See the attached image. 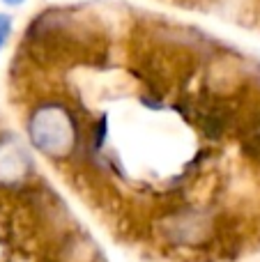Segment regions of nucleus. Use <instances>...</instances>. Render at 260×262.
<instances>
[{"label": "nucleus", "instance_id": "obj_1", "mask_svg": "<svg viewBox=\"0 0 260 262\" xmlns=\"http://www.w3.org/2000/svg\"><path fill=\"white\" fill-rule=\"evenodd\" d=\"M32 143L49 157H64L74 145V122L60 106H44L32 115Z\"/></svg>", "mask_w": 260, "mask_h": 262}, {"label": "nucleus", "instance_id": "obj_2", "mask_svg": "<svg viewBox=\"0 0 260 262\" xmlns=\"http://www.w3.org/2000/svg\"><path fill=\"white\" fill-rule=\"evenodd\" d=\"M9 32H12V21H9V16L0 14V49L5 46V41H7Z\"/></svg>", "mask_w": 260, "mask_h": 262}, {"label": "nucleus", "instance_id": "obj_3", "mask_svg": "<svg viewBox=\"0 0 260 262\" xmlns=\"http://www.w3.org/2000/svg\"><path fill=\"white\" fill-rule=\"evenodd\" d=\"M7 5H18V3H23V0H5Z\"/></svg>", "mask_w": 260, "mask_h": 262}]
</instances>
